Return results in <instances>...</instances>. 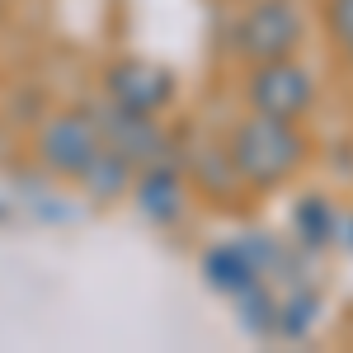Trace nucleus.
Wrapping results in <instances>:
<instances>
[{"instance_id":"nucleus-1","label":"nucleus","mask_w":353,"mask_h":353,"mask_svg":"<svg viewBox=\"0 0 353 353\" xmlns=\"http://www.w3.org/2000/svg\"><path fill=\"white\" fill-rule=\"evenodd\" d=\"M301 161H306V141L292 128V118L250 109V118H241L231 132V170L250 189H273V184L292 179Z\"/></svg>"},{"instance_id":"nucleus-2","label":"nucleus","mask_w":353,"mask_h":353,"mask_svg":"<svg viewBox=\"0 0 353 353\" xmlns=\"http://www.w3.org/2000/svg\"><path fill=\"white\" fill-rule=\"evenodd\" d=\"M236 48L241 57L259 61H283L301 48V14L292 0H254L236 24Z\"/></svg>"},{"instance_id":"nucleus-3","label":"nucleus","mask_w":353,"mask_h":353,"mask_svg":"<svg viewBox=\"0 0 353 353\" xmlns=\"http://www.w3.org/2000/svg\"><path fill=\"white\" fill-rule=\"evenodd\" d=\"M245 99H250L254 113H273V118H292V123H297L301 113L311 109V99H316V81H311V71L297 66L292 57H283V61H259V66L250 71Z\"/></svg>"},{"instance_id":"nucleus-4","label":"nucleus","mask_w":353,"mask_h":353,"mask_svg":"<svg viewBox=\"0 0 353 353\" xmlns=\"http://www.w3.org/2000/svg\"><path fill=\"white\" fill-rule=\"evenodd\" d=\"M99 146H104V137H99L90 113H57L52 123L43 128V137H38L43 165L52 174H61V179H81L85 165L99 156Z\"/></svg>"},{"instance_id":"nucleus-5","label":"nucleus","mask_w":353,"mask_h":353,"mask_svg":"<svg viewBox=\"0 0 353 353\" xmlns=\"http://www.w3.org/2000/svg\"><path fill=\"white\" fill-rule=\"evenodd\" d=\"M94 118V128L104 137V146H113L118 156H128L132 165H151L165 156V137H161V123H156V113H132L123 109V104H99V109L90 113Z\"/></svg>"},{"instance_id":"nucleus-6","label":"nucleus","mask_w":353,"mask_h":353,"mask_svg":"<svg viewBox=\"0 0 353 353\" xmlns=\"http://www.w3.org/2000/svg\"><path fill=\"white\" fill-rule=\"evenodd\" d=\"M104 85H109L113 104H123V109H132V113H161L170 104V94H174L170 71L156 66V61H141V57L118 61L109 76H104Z\"/></svg>"},{"instance_id":"nucleus-7","label":"nucleus","mask_w":353,"mask_h":353,"mask_svg":"<svg viewBox=\"0 0 353 353\" xmlns=\"http://www.w3.org/2000/svg\"><path fill=\"white\" fill-rule=\"evenodd\" d=\"M132 193H137L141 217H151V221H174L179 212H184V179H179L174 165H165V156L151 161L141 174H137Z\"/></svg>"},{"instance_id":"nucleus-8","label":"nucleus","mask_w":353,"mask_h":353,"mask_svg":"<svg viewBox=\"0 0 353 353\" xmlns=\"http://www.w3.org/2000/svg\"><path fill=\"white\" fill-rule=\"evenodd\" d=\"M132 179H137L132 161H128V156H118L113 146H99V156L85 165V174H81V184L94 193V198H118V193L132 189Z\"/></svg>"},{"instance_id":"nucleus-9","label":"nucleus","mask_w":353,"mask_h":353,"mask_svg":"<svg viewBox=\"0 0 353 353\" xmlns=\"http://www.w3.org/2000/svg\"><path fill=\"white\" fill-rule=\"evenodd\" d=\"M208 273H212V283L217 288H231V292H241L254 283V264H245V250H217L212 259H208Z\"/></svg>"},{"instance_id":"nucleus-10","label":"nucleus","mask_w":353,"mask_h":353,"mask_svg":"<svg viewBox=\"0 0 353 353\" xmlns=\"http://www.w3.org/2000/svg\"><path fill=\"white\" fill-rule=\"evenodd\" d=\"M325 19H330V33H334V43H339V48H344V57L353 61V0H330Z\"/></svg>"}]
</instances>
